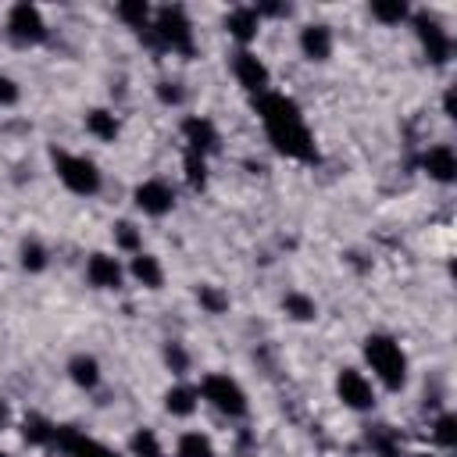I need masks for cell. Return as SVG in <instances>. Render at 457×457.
Returning a JSON list of instances; mask_svg holds the SVG:
<instances>
[{
  "mask_svg": "<svg viewBox=\"0 0 457 457\" xmlns=\"http://www.w3.org/2000/svg\"><path fill=\"white\" fill-rule=\"evenodd\" d=\"M432 439H436L443 450H453V443H457V418H453L450 411H443V414L432 421Z\"/></svg>",
  "mask_w": 457,
  "mask_h": 457,
  "instance_id": "28",
  "label": "cell"
},
{
  "mask_svg": "<svg viewBox=\"0 0 457 457\" xmlns=\"http://www.w3.org/2000/svg\"><path fill=\"white\" fill-rule=\"evenodd\" d=\"M414 32H418V39H421L425 57H428L432 64H446L450 50H453L450 32H446V29H443L436 18H428V14H414Z\"/></svg>",
  "mask_w": 457,
  "mask_h": 457,
  "instance_id": "10",
  "label": "cell"
},
{
  "mask_svg": "<svg viewBox=\"0 0 457 457\" xmlns=\"http://www.w3.org/2000/svg\"><path fill=\"white\" fill-rule=\"evenodd\" d=\"M225 32H228L239 46H250V43L257 39V32H261V14H257V7H232V11L225 14Z\"/></svg>",
  "mask_w": 457,
  "mask_h": 457,
  "instance_id": "15",
  "label": "cell"
},
{
  "mask_svg": "<svg viewBox=\"0 0 457 457\" xmlns=\"http://www.w3.org/2000/svg\"><path fill=\"white\" fill-rule=\"evenodd\" d=\"M368 14L378 25H400V21L411 18V7L403 0H375V4H368Z\"/></svg>",
  "mask_w": 457,
  "mask_h": 457,
  "instance_id": "23",
  "label": "cell"
},
{
  "mask_svg": "<svg viewBox=\"0 0 457 457\" xmlns=\"http://www.w3.org/2000/svg\"><path fill=\"white\" fill-rule=\"evenodd\" d=\"M25 439H29V443H39V446L57 443V425H50L46 418L32 414V418H25Z\"/></svg>",
  "mask_w": 457,
  "mask_h": 457,
  "instance_id": "27",
  "label": "cell"
},
{
  "mask_svg": "<svg viewBox=\"0 0 457 457\" xmlns=\"http://www.w3.org/2000/svg\"><path fill=\"white\" fill-rule=\"evenodd\" d=\"M361 353H364V364H368V371H371L375 382H382L386 389H403V382H407V368H411V364H407L403 346H400L393 336H386V332H371V336H364Z\"/></svg>",
  "mask_w": 457,
  "mask_h": 457,
  "instance_id": "2",
  "label": "cell"
},
{
  "mask_svg": "<svg viewBox=\"0 0 457 457\" xmlns=\"http://www.w3.org/2000/svg\"><path fill=\"white\" fill-rule=\"evenodd\" d=\"M18 100H21V86L11 75L0 71V107H14Z\"/></svg>",
  "mask_w": 457,
  "mask_h": 457,
  "instance_id": "33",
  "label": "cell"
},
{
  "mask_svg": "<svg viewBox=\"0 0 457 457\" xmlns=\"http://www.w3.org/2000/svg\"><path fill=\"white\" fill-rule=\"evenodd\" d=\"M57 443L68 446L71 457H118L111 446H104L100 439H89V436H79V432H61L57 428Z\"/></svg>",
  "mask_w": 457,
  "mask_h": 457,
  "instance_id": "20",
  "label": "cell"
},
{
  "mask_svg": "<svg viewBox=\"0 0 457 457\" xmlns=\"http://www.w3.org/2000/svg\"><path fill=\"white\" fill-rule=\"evenodd\" d=\"M129 453L132 457H164V446H161L154 428H136L129 439Z\"/></svg>",
  "mask_w": 457,
  "mask_h": 457,
  "instance_id": "24",
  "label": "cell"
},
{
  "mask_svg": "<svg viewBox=\"0 0 457 457\" xmlns=\"http://www.w3.org/2000/svg\"><path fill=\"white\" fill-rule=\"evenodd\" d=\"M421 171H425L432 182L450 186V182L457 179V154H453V146H450V143L428 146V150L421 154Z\"/></svg>",
  "mask_w": 457,
  "mask_h": 457,
  "instance_id": "13",
  "label": "cell"
},
{
  "mask_svg": "<svg viewBox=\"0 0 457 457\" xmlns=\"http://www.w3.org/2000/svg\"><path fill=\"white\" fill-rule=\"evenodd\" d=\"M232 75H236V82H239L246 93H253V96H261V93L271 89V71H268V64H264L250 46H239V50L232 54Z\"/></svg>",
  "mask_w": 457,
  "mask_h": 457,
  "instance_id": "8",
  "label": "cell"
},
{
  "mask_svg": "<svg viewBox=\"0 0 457 457\" xmlns=\"http://www.w3.org/2000/svg\"><path fill=\"white\" fill-rule=\"evenodd\" d=\"M196 403H200V393L193 386H186V382H175V386L164 389V411L171 418H189L196 411Z\"/></svg>",
  "mask_w": 457,
  "mask_h": 457,
  "instance_id": "18",
  "label": "cell"
},
{
  "mask_svg": "<svg viewBox=\"0 0 457 457\" xmlns=\"http://www.w3.org/2000/svg\"><path fill=\"white\" fill-rule=\"evenodd\" d=\"M68 378H71L79 389H96L100 378H104L100 361H96L93 353H75V357L68 361Z\"/></svg>",
  "mask_w": 457,
  "mask_h": 457,
  "instance_id": "17",
  "label": "cell"
},
{
  "mask_svg": "<svg viewBox=\"0 0 457 457\" xmlns=\"http://www.w3.org/2000/svg\"><path fill=\"white\" fill-rule=\"evenodd\" d=\"M443 114H446V118H453V89H446V93H443Z\"/></svg>",
  "mask_w": 457,
  "mask_h": 457,
  "instance_id": "35",
  "label": "cell"
},
{
  "mask_svg": "<svg viewBox=\"0 0 457 457\" xmlns=\"http://www.w3.org/2000/svg\"><path fill=\"white\" fill-rule=\"evenodd\" d=\"M175 457H218V450H214V443H211L207 432L189 428V432L179 436V443H175Z\"/></svg>",
  "mask_w": 457,
  "mask_h": 457,
  "instance_id": "21",
  "label": "cell"
},
{
  "mask_svg": "<svg viewBox=\"0 0 457 457\" xmlns=\"http://www.w3.org/2000/svg\"><path fill=\"white\" fill-rule=\"evenodd\" d=\"M157 96H161V104H182L179 82H157Z\"/></svg>",
  "mask_w": 457,
  "mask_h": 457,
  "instance_id": "34",
  "label": "cell"
},
{
  "mask_svg": "<svg viewBox=\"0 0 457 457\" xmlns=\"http://www.w3.org/2000/svg\"><path fill=\"white\" fill-rule=\"evenodd\" d=\"M114 18H118L121 25H129V29H150L154 11H150L146 0H121V4L114 7Z\"/></svg>",
  "mask_w": 457,
  "mask_h": 457,
  "instance_id": "22",
  "label": "cell"
},
{
  "mask_svg": "<svg viewBox=\"0 0 457 457\" xmlns=\"http://www.w3.org/2000/svg\"><path fill=\"white\" fill-rule=\"evenodd\" d=\"M336 396L343 407L364 414V411H375V382L361 371V368H339L336 375Z\"/></svg>",
  "mask_w": 457,
  "mask_h": 457,
  "instance_id": "7",
  "label": "cell"
},
{
  "mask_svg": "<svg viewBox=\"0 0 457 457\" xmlns=\"http://www.w3.org/2000/svg\"><path fill=\"white\" fill-rule=\"evenodd\" d=\"M54 171L61 179V186L75 196H96L100 186H104V175L100 168L82 157V154H68V150H54Z\"/></svg>",
  "mask_w": 457,
  "mask_h": 457,
  "instance_id": "3",
  "label": "cell"
},
{
  "mask_svg": "<svg viewBox=\"0 0 457 457\" xmlns=\"http://www.w3.org/2000/svg\"><path fill=\"white\" fill-rule=\"evenodd\" d=\"M82 121H86V132H89L93 139H100V143H114L118 132H121L114 111H107V107H93V111H86Z\"/></svg>",
  "mask_w": 457,
  "mask_h": 457,
  "instance_id": "19",
  "label": "cell"
},
{
  "mask_svg": "<svg viewBox=\"0 0 457 457\" xmlns=\"http://www.w3.org/2000/svg\"><path fill=\"white\" fill-rule=\"evenodd\" d=\"M7 36L18 43V46H36L46 39V18L36 4L21 0L7 11Z\"/></svg>",
  "mask_w": 457,
  "mask_h": 457,
  "instance_id": "6",
  "label": "cell"
},
{
  "mask_svg": "<svg viewBox=\"0 0 457 457\" xmlns=\"http://www.w3.org/2000/svg\"><path fill=\"white\" fill-rule=\"evenodd\" d=\"M86 282H89L93 289H121V282H125V264H121L114 253L96 250V253L86 257Z\"/></svg>",
  "mask_w": 457,
  "mask_h": 457,
  "instance_id": "11",
  "label": "cell"
},
{
  "mask_svg": "<svg viewBox=\"0 0 457 457\" xmlns=\"http://www.w3.org/2000/svg\"><path fill=\"white\" fill-rule=\"evenodd\" d=\"M4 421H7V407L0 403V425H4Z\"/></svg>",
  "mask_w": 457,
  "mask_h": 457,
  "instance_id": "36",
  "label": "cell"
},
{
  "mask_svg": "<svg viewBox=\"0 0 457 457\" xmlns=\"http://www.w3.org/2000/svg\"><path fill=\"white\" fill-rule=\"evenodd\" d=\"M296 43H300V54H303L307 61H314V64H325V61L332 57V50H336L332 25H325V21H307V25L300 29Z\"/></svg>",
  "mask_w": 457,
  "mask_h": 457,
  "instance_id": "12",
  "label": "cell"
},
{
  "mask_svg": "<svg viewBox=\"0 0 457 457\" xmlns=\"http://www.w3.org/2000/svg\"><path fill=\"white\" fill-rule=\"evenodd\" d=\"M150 29L161 39V46L179 50V54H189L193 50V21H189V14L182 7H161V11H154Z\"/></svg>",
  "mask_w": 457,
  "mask_h": 457,
  "instance_id": "5",
  "label": "cell"
},
{
  "mask_svg": "<svg viewBox=\"0 0 457 457\" xmlns=\"http://www.w3.org/2000/svg\"><path fill=\"white\" fill-rule=\"evenodd\" d=\"M132 204H136V211H143L146 218H164V214H171V207H175V189H171V182H164V179H143V182L132 189Z\"/></svg>",
  "mask_w": 457,
  "mask_h": 457,
  "instance_id": "9",
  "label": "cell"
},
{
  "mask_svg": "<svg viewBox=\"0 0 457 457\" xmlns=\"http://www.w3.org/2000/svg\"><path fill=\"white\" fill-rule=\"evenodd\" d=\"M282 307H286V314H289L293 321H314V318H318V303H314L307 293H286Z\"/></svg>",
  "mask_w": 457,
  "mask_h": 457,
  "instance_id": "25",
  "label": "cell"
},
{
  "mask_svg": "<svg viewBox=\"0 0 457 457\" xmlns=\"http://www.w3.org/2000/svg\"><path fill=\"white\" fill-rule=\"evenodd\" d=\"M196 300H200L211 314H221V311L228 307V296H225L218 286H200V289H196Z\"/></svg>",
  "mask_w": 457,
  "mask_h": 457,
  "instance_id": "31",
  "label": "cell"
},
{
  "mask_svg": "<svg viewBox=\"0 0 457 457\" xmlns=\"http://www.w3.org/2000/svg\"><path fill=\"white\" fill-rule=\"evenodd\" d=\"M111 232H114V246L118 250H125V253H139L143 250V236H139V228L132 221H114Z\"/></svg>",
  "mask_w": 457,
  "mask_h": 457,
  "instance_id": "26",
  "label": "cell"
},
{
  "mask_svg": "<svg viewBox=\"0 0 457 457\" xmlns=\"http://www.w3.org/2000/svg\"><path fill=\"white\" fill-rule=\"evenodd\" d=\"M257 114H261V125L278 154L296 157V161H314V136L303 125V114L293 96L268 89L257 96Z\"/></svg>",
  "mask_w": 457,
  "mask_h": 457,
  "instance_id": "1",
  "label": "cell"
},
{
  "mask_svg": "<svg viewBox=\"0 0 457 457\" xmlns=\"http://www.w3.org/2000/svg\"><path fill=\"white\" fill-rule=\"evenodd\" d=\"M21 268L25 271H43L46 268V246L39 239H25L21 243Z\"/></svg>",
  "mask_w": 457,
  "mask_h": 457,
  "instance_id": "30",
  "label": "cell"
},
{
  "mask_svg": "<svg viewBox=\"0 0 457 457\" xmlns=\"http://www.w3.org/2000/svg\"><path fill=\"white\" fill-rule=\"evenodd\" d=\"M125 275H132L143 289H161V286H164V264H161L154 253H146V250H139V253L129 257Z\"/></svg>",
  "mask_w": 457,
  "mask_h": 457,
  "instance_id": "16",
  "label": "cell"
},
{
  "mask_svg": "<svg viewBox=\"0 0 457 457\" xmlns=\"http://www.w3.org/2000/svg\"><path fill=\"white\" fill-rule=\"evenodd\" d=\"M164 361H168V368H171L175 375H186V368H189V357H186V350H182L179 343H168V346H164Z\"/></svg>",
  "mask_w": 457,
  "mask_h": 457,
  "instance_id": "32",
  "label": "cell"
},
{
  "mask_svg": "<svg viewBox=\"0 0 457 457\" xmlns=\"http://www.w3.org/2000/svg\"><path fill=\"white\" fill-rule=\"evenodd\" d=\"M182 168H186V182H189L193 189H204V186H207V157H200V154L186 150Z\"/></svg>",
  "mask_w": 457,
  "mask_h": 457,
  "instance_id": "29",
  "label": "cell"
},
{
  "mask_svg": "<svg viewBox=\"0 0 457 457\" xmlns=\"http://www.w3.org/2000/svg\"><path fill=\"white\" fill-rule=\"evenodd\" d=\"M0 457H11V453H7V450H0Z\"/></svg>",
  "mask_w": 457,
  "mask_h": 457,
  "instance_id": "37",
  "label": "cell"
},
{
  "mask_svg": "<svg viewBox=\"0 0 457 457\" xmlns=\"http://www.w3.org/2000/svg\"><path fill=\"white\" fill-rule=\"evenodd\" d=\"M196 393H200V400H207V403H211L218 414H225V418H246V411H250L246 389H243L232 375L211 371V375L200 378Z\"/></svg>",
  "mask_w": 457,
  "mask_h": 457,
  "instance_id": "4",
  "label": "cell"
},
{
  "mask_svg": "<svg viewBox=\"0 0 457 457\" xmlns=\"http://www.w3.org/2000/svg\"><path fill=\"white\" fill-rule=\"evenodd\" d=\"M182 139H186V150H193L200 157L218 150V129H214L211 118H200V114H189L182 121Z\"/></svg>",
  "mask_w": 457,
  "mask_h": 457,
  "instance_id": "14",
  "label": "cell"
}]
</instances>
